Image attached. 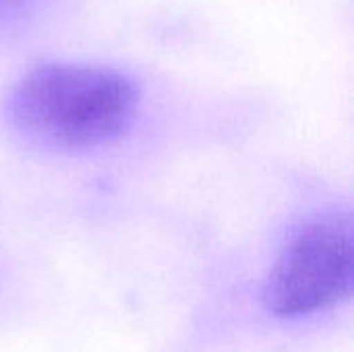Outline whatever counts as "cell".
<instances>
[{"instance_id":"cell-1","label":"cell","mask_w":354,"mask_h":352,"mask_svg":"<svg viewBox=\"0 0 354 352\" xmlns=\"http://www.w3.org/2000/svg\"><path fill=\"white\" fill-rule=\"evenodd\" d=\"M139 91L124 73L85 62H48L25 73L8 95L12 124L60 149H100L133 127Z\"/></svg>"},{"instance_id":"cell-2","label":"cell","mask_w":354,"mask_h":352,"mask_svg":"<svg viewBox=\"0 0 354 352\" xmlns=\"http://www.w3.org/2000/svg\"><path fill=\"white\" fill-rule=\"evenodd\" d=\"M353 276L351 214H317L295 228L280 249L263 284V305L282 319L309 317L346 301Z\"/></svg>"},{"instance_id":"cell-3","label":"cell","mask_w":354,"mask_h":352,"mask_svg":"<svg viewBox=\"0 0 354 352\" xmlns=\"http://www.w3.org/2000/svg\"><path fill=\"white\" fill-rule=\"evenodd\" d=\"M41 0H0V29H8L25 21Z\"/></svg>"}]
</instances>
